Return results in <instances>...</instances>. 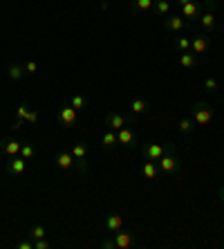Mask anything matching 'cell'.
I'll use <instances>...</instances> for the list:
<instances>
[{"label":"cell","instance_id":"obj_1","mask_svg":"<svg viewBox=\"0 0 224 249\" xmlns=\"http://www.w3.org/2000/svg\"><path fill=\"white\" fill-rule=\"evenodd\" d=\"M182 164H184V160L179 157L175 142H168V144H166V153H164V155L159 157V162H157V166H159V173L175 175V173H179V171H182Z\"/></svg>","mask_w":224,"mask_h":249},{"label":"cell","instance_id":"obj_2","mask_svg":"<svg viewBox=\"0 0 224 249\" xmlns=\"http://www.w3.org/2000/svg\"><path fill=\"white\" fill-rule=\"evenodd\" d=\"M190 117H193L195 126H208L215 119V110H213L211 104H207V101H195V104L190 106Z\"/></svg>","mask_w":224,"mask_h":249},{"label":"cell","instance_id":"obj_3","mask_svg":"<svg viewBox=\"0 0 224 249\" xmlns=\"http://www.w3.org/2000/svg\"><path fill=\"white\" fill-rule=\"evenodd\" d=\"M72 155H74L76 160V171H79L81 175H86L87 171H90V166H87V153H90V148H87L86 142H76L74 146H72Z\"/></svg>","mask_w":224,"mask_h":249},{"label":"cell","instance_id":"obj_4","mask_svg":"<svg viewBox=\"0 0 224 249\" xmlns=\"http://www.w3.org/2000/svg\"><path fill=\"white\" fill-rule=\"evenodd\" d=\"M135 122V115H121V112H108L105 115V126L110 130H119V128H126Z\"/></svg>","mask_w":224,"mask_h":249},{"label":"cell","instance_id":"obj_5","mask_svg":"<svg viewBox=\"0 0 224 249\" xmlns=\"http://www.w3.org/2000/svg\"><path fill=\"white\" fill-rule=\"evenodd\" d=\"M204 9H207V0H190L189 5L182 7V16L189 20H200Z\"/></svg>","mask_w":224,"mask_h":249},{"label":"cell","instance_id":"obj_6","mask_svg":"<svg viewBox=\"0 0 224 249\" xmlns=\"http://www.w3.org/2000/svg\"><path fill=\"white\" fill-rule=\"evenodd\" d=\"M141 153H144V157L150 160V162H159V157L166 153V146L155 144V142H146V144H141Z\"/></svg>","mask_w":224,"mask_h":249},{"label":"cell","instance_id":"obj_7","mask_svg":"<svg viewBox=\"0 0 224 249\" xmlns=\"http://www.w3.org/2000/svg\"><path fill=\"white\" fill-rule=\"evenodd\" d=\"M186 20L182 14H168L166 18H164V27L168 29V32H172V34H179V32H184L186 29Z\"/></svg>","mask_w":224,"mask_h":249},{"label":"cell","instance_id":"obj_8","mask_svg":"<svg viewBox=\"0 0 224 249\" xmlns=\"http://www.w3.org/2000/svg\"><path fill=\"white\" fill-rule=\"evenodd\" d=\"M58 124L63 128H72L76 124V110L69 104H63L58 108Z\"/></svg>","mask_w":224,"mask_h":249},{"label":"cell","instance_id":"obj_9","mask_svg":"<svg viewBox=\"0 0 224 249\" xmlns=\"http://www.w3.org/2000/svg\"><path fill=\"white\" fill-rule=\"evenodd\" d=\"M200 23H202V29L207 34H215L218 32V18H215V9H204L200 16Z\"/></svg>","mask_w":224,"mask_h":249},{"label":"cell","instance_id":"obj_10","mask_svg":"<svg viewBox=\"0 0 224 249\" xmlns=\"http://www.w3.org/2000/svg\"><path fill=\"white\" fill-rule=\"evenodd\" d=\"M20 148H23V142H18V139H9V137L0 139V153L2 155H7V157L20 155Z\"/></svg>","mask_w":224,"mask_h":249},{"label":"cell","instance_id":"obj_11","mask_svg":"<svg viewBox=\"0 0 224 249\" xmlns=\"http://www.w3.org/2000/svg\"><path fill=\"white\" fill-rule=\"evenodd\" d=\"M7 171H9V175H14V178L23 175L25 171H27V160H25L23 155L9 157V162H7Z\"/></svg>","mask_w":224,"mask_h":249},{"label":"cell","instance_id":"obj_12","mask_svg":"<svg viewBox=\"0 0 224 249\" xmlns=\"http://www.w3.org/2000/svg\"><path fill=\"white\" fill-rule=\"evenodd\" d=\"M117 142H119L123 148H135V146H139V139L135 137V133H132L128 126L117 130Z\"/></svg>","mask_w":224,"mask_h":249},{"label":"cell","instance_id":"obj_13","mask_svg":"<svg viewBox=\"0 0 224 249\" xmlns=\"http://www.w3.org/2000/svg\"><path fill=\"white\" fill-rule=\"evenodd\" d=\"M54 164H56V168H61V171L76 168V160H74V155H72L69 151H58L56 157H54Z\"/></svg>","mask_w":224,"mask_h":249},{"label":"cell","instance_id":"obj_14","mask_svg":"<svg viewBox=\"0 0 224 249\" xmlns=\"http://www.w3.org/2000/svg\"><path fill=\"white\" fill-rule=\"evenodd\" d=\"M112 238H115L117 249H128L135 245V236H132L130 229H119L117 233H112Z\"/></svg>","mask_w":224,"mask_h":249},{"label":"cell","instance_id":"obj_15","mask_svg":"<svg viewBox=\"0 0 224 249\" xmlns=\"http://www.w3.org/2000/svg\"><path fill=\"white\" fill-rule=\"evenodd\" d=\"M103 227L108 233H117L119 229H123V218L119 213H108L103 218Z\"/></svg>","mask_w":224,"mask_h":249},{"label":"cell","instance_id":"obj_16","mask_svg":"<svg viewBox=\"0 0 224 249\" xmlns=\"http://www.w3.org/2000/svg\"><path fill=\"white\" fill-rule=\"evenodd\" d=\"M150 110V101L144 97H137V99H132L130 101V115H144V112Z\"/></svg>","mask_w":224,"mask_h":249},{"label":"cell","instance_id":"obj_17","mask_svg":"<svg viewBox=\"0 0 224 249\" xmlns=\"http://www.w3.org/2000/svg\"><path fill=\"white\" fill-rule=\"evenodd\" d=\"M179 65L184 70H195L197 65H200V58H197L195 52H182V56H179Z\"/></svg>","mask_w":224,"mask_h":249},{"label":"cell","instance_id":"obj_18","mask_svg":"<svg viewBox=\"0 0 224 249\" xmlns=\"http://www.w3.org/2000/svg\"><path fill=\"white\" fill-rule=\"evenodd\" d=\"M208 50V36H195V38H190V52H195L197 56L204 54Z\"/></svg>","mask_w":224,"mask_h":249},{"label":"cell","instance_id":"obj_19","mask_svg":"<svg viewBox=\"0 0 224 249\" xmlns=\"http://www.w3.org/2000/svg\"><path fill=\"white\" fill-rule=\"evenodd\" d=\"M141 175H144L146 180H157V178H159V166H157V162L146 160L144 166H141Z\"/></svg>","mask_w":224,"mask_h":249},{"label":"cell","instance_id":"obj_20","mask_svg":"<svg viewBox=\"0 0 224 249\" xmlns=\"http://www.w3.org/2000/svg\"><path fill=\"white\" fill-rule=\"evenodd\" d=\"M7 76H9L12 81H23V76H27L25 65L23 63H12L9 68H7Z\"/></svg>","mask_w":224,"mask_h":249},{"label":"cell","instance_id":"obj_21","mask_svg":"<svg viewBox=\"0 0 224 249\" xmlns=\"http://www.w3.org/2000/svg\"><path fill=\"white\" fill-rule=\"evenodd\" d=\"M153 14L155 16H168L171 14V2L168 0H155L153 2Z\"/></svg>","mask_w":224,"mask_h":249},{"label":"cell","instance_id":"obj_22","mask_svg":"<svg viewBox=\"0 0 224 249\" xmlns=\"http://www.w3.org/2000/svg\"><path fill=\"white\" fill-rule=\"evenodd\" d=\"M69 106H72V108L79 112V110H86L87 106H90V101H87L86 94H74V97L69 99Z\"/></svg>","mask_w":224,"mask_h":249},{"label":"cell","instance_id":"obj_23","mask_svg":"<svg viewBox=\"0 0 224 249\" xmlns=\"http://www.w3.org/2000/svg\"><path fill=\"white\" fill-rule=\"evenodd\" d=\"M117 144H119V142H117V133H115V130L103 133V137H101V146H103L105 151H112Z\"/></svg>","mask_w":224,"mask_h":249},{"label":"cell","instance_id":"obj_24","mask_svg":"<svg viewBox=\"0 0 224 249\" xmlns=\"http://www.w3.org/2000/svg\"><path fill=\"white\" fill-rule=\"evenodd\" d=\"M179 133L182 135L195 133V122H193V117H182V119H179Z\"/></svg>","mask_w":224,"mask_h":249},{"label":"cell","instance_id":"obj_25","mask_svg":"<svg viewBox=\"0 0 224 249\" xmlns=\"http://www.w3.org/2000/svg\"><path fill=\"white\" fill-rule=\"evenodd\" d=\"M172 47L179 50V52H189L190 50V38H186V36H175V38H172Z\"/></svg>","mask_w":224,"mask_h":249},{"label":"cell","instance_id":"obj_26","mask_svg":"<svg viewBox=\"0 0 224 249\" xmlns=\"http://www.w3.org/2000/svg\"><path fill=\"white\" fill-rule=\"evenodd\" d=\"M220 90V81L218 79H215V76H207V79H204V92H218Z\"/></svg>","mask_w":224,"mask_h":249},{"label":"cell","instance_id":"obj_27","mask_svg":"<svg viewBox=\"0 0 224 249\" xmlns=\"http://www.w3.org/2000/svg\"><path fill=\"white\" fill-rule=\"evenodd\" d=\"M45 236H47V231L43 225H34L29 229V238H32V240H40V238H45Z\"/></svg>","mask_w":224,"mask_h":249},{"label":"cell","instance_id":"obj_28","mask_svg":"<svg viewBox=\"0 0 224 249\" xmlns=\"http://www.w3.org/2000/svg\"><path fill=\"white\" fill-rule=\"evenodd\" d=\"M20 155H23L27 162H29V160H34V157H36V146H34V144H27V142H25L23 148H20Z\"/></svg>","mask_w":224,"mask_h":249},{"label":"cell","instance_id":"obj_29","mask_svg":"<svg viewBox=\"0 0 224 249\" xmlns=\"http://www.w3.org/2000/svg\"><path fill=\"white\" fill-rule=\"evenodd\" d=\"M29 112H32V108H29V104L27 101H23V104L16 108V117H20V119H25V124H27V117H29Z\"/></svg>","mask_w":224,"mask_h":249},{"label":"cell","instance_id":"obj_30","mask_svg":"<svg viewBox=\"0 0 224 249\" xmlns=\"http://www.w3.org/2000/svg\"><path fill=\"white\" fill-rule=\"evenodd\" d=\"M153 2L155 0H135V7L139 12H148V9H153Z\"/></svg>","mask_w":224,"mask_h":249},{"label":"cell","instance_id":"obj_31","mask_svg":"<svg viewBox=\"0 0 224 249\" xmlns=\"http://www.w3.org/2000/svg\"><path fill=\"white\" fill-rule=\"evenodd\" d=\"M38 68H40L38 61H27V63H25V72H27L29 76L36 74V72H38Z\"/></svg>","mask_w":224,"mask_h":249},{"label":"cell","instance_id":"obj_32","mask_svg":"<svg viewBox=\"0 0 224 249\" xmlns=\"http://www.w3.org/2000/svg\"><path fill=\"white\" fill-rule=\"evenodd\" d=\"M101 247H103V249H117V245H115V238H112V233H110L108 238H103V240H101Z\"/></svg>","mask_w":224,"mask_h":249},{"label":"cell","instance_id":"obj_33","mask_svg":"<svg viewBox=\"0 0 224 249\" xmlns=\"http://www.w3.org/2000/svg\"><path fill=\"white\" fill-rule=\"evenodd\" d=\"M50 247H52V243H50V240H45V238L34 240V249H50Z\"/></svg>","mask_w":224,"mask_h":249},{"label":"cell","instance_id":"obj_34","mask_svg":"<svg viewBox=\"0 0 224 249\" xmlns=\"http://www.w3.org/2000/svg\"><path fill=\"white\" fill-rule=\"evenodd\" d=\"M38 110H34V108H32V112H29V117H27V124H32V126H34V124H38Z\"/></svg>","mask_w":224,"mask_h":249},{"label":"cell","instance_id":"obj_35","mask_svg":"<svg viewBox=\"0 0 224 249\" xmlns=\"http://www.w3.org/2000/svg\"><path fill=\"white\" fill-rule=\"evenodd\" d=\"M16 247L18 249H34V240H20Z\"/></svg>","mask_w":224,"mask_h":249},{"label":"cell","instance_id":"obj_36","mask_svg":"<svg viewBox=\"0 0 224 249\" xmlns=\"http://www.w3.org/2000/svg\"><path fill=\"white\" fill-rule=\"evenodd\" d=\"M23 126H25V119L16 117V119H14V124H12V128H14V130H18V128H23Z\"/></svg>","mask_w":224,"mask_h":249},{"label":"cell","instance_id":"obj_37","mask_svg":"<svg viewBox=\"0 0 224 249\" xmlns=\"http://www.w3.org/2000/svg\"><path fill=\"white\" fill-rule=\"evenodd\" d=\"M177 2H179V7H184V5H189L190 0H177Z\"/></svg>","mask_w":224,"mask_h":249},{"label":"cell","instance_id":"obj_38","mask_svg":"<svg viewBox=\"0 0 224 249\" xmlns=\"http://www.w3.org/2000/svg\"><path fill=\"white\" fill-rule=\"evenodd\" d=\"M220 200H222V202H224V186H222V189H220Z\"/></svg>","mask_w":224,"mask_h":249},{"label":"cell","instance_id":"obj_39","mask_svg":"<svg viewBox=\"0 0 224 249\" xmlns=\"http://www.w3.org/2000/svg\"><path fill=\"white\" fill-rule=\"evenodd\" d=\"M222 45H224V43H222Z\"/></svg>","mask_w":224,"mask_h":249}]
</instances>
